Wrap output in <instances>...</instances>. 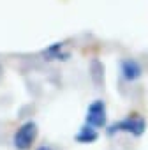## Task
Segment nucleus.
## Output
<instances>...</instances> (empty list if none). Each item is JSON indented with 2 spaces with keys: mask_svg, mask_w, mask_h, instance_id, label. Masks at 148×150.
Returning a JSON list of instances; mask_svg holds the SVG:
<instances>
[{
  "mask_svg": "<svg viewBox=\"0 0 148 150\" xmlns=\"http://www.w3.org/2000/svg\"><path fill=\"white\" fill-rule=\"evenodd\" d=\"M120 74L127 83H132L143 76V67L134 58H122L120 60Z\"/></svg>",
  "mask_w": 148,
  "mask_h": 150,
  "instance_id": "nucleus-4",
  "label": "nucleus"
},
{
  "mask_svg": "<svg viewBox=\"0 0 148 150\" xmlns=\"http://www.w3.org/2000/svg\"><path fill=\"white\" fill-rule=\"evenodd\" d=\"M146 129V122L137 117V115H129L118 122H115L113 125H109L108 134H115V132H129L132 136H141Z\"/></svg>",
  "mask_w": 148,
  "mask_h": 150,
  "instance_id": "nucleus-2",
  "label": "nucleus"
},
{
  "mask_svg": "<svg viewBox=\"0 0 148 150\" xmlns=\"http://www.w3.org/2000/svg\"><path fill=\"white\" fill-rule=\"evenodd\" d=\"M35 150H53V148H51L49 145H41V146H37Z\"/></svg>",
  "mask_w": 148,
  "mask_h": 150,
  "instance_id": "nucleus-7",
  "label": "nucleus"
},
{
  "mask_svg": "<svg viewBox=\"0 0 148 150\" xmlns=\"http://www.w3.org/2000/svg\"><path fill=\"white\" fill-rule=\"evenodd\" d=\"M37 132H39V129H37V124L34 120L23 122L18 127V131L14 132V136H13L14 148H18V150H30L32 148V143L37 138Z\"/></svg>",
  "mask_w": 148,
  "mask_h": 150,
  "instance_id": "nucleus-1",
  "label": "nucleus"
},
{
  "mask_svg": "<svg viewBox=\"0 0 148 150\" xmlns=\"http://www.w3.org/2000/svg\"><path fill=\"white\" fill-rule=\"evenodd\" d=\"M108 122V113H106V103L102 99H95L94 103L88 104L87 108V117H85V124L94 127V129H101L104 127Z\"/></svg>",
  "mask_w": 148,
  "mask_h": 150,
  "instance_id": "nucleus-3",
  "label": "nucleus"
},
{
  "mask_svg": "<svg viewBox=\"0 0 148 150\" xmlns=\"http://www.w3.org/2000/svg\"><path fill=\"white\" fill-rule=\"evenodd\" d=\"M63 48H65L63 42H53L51 46H48L42 51V55L48 60H65V58H69V51H63Z\"/></svg>",
  "mask_w": 148,
  "mask_h": 150,
  "instance_id": "nucleus-5",
  "label": "nucleus"
},
{
  "mask_svg": "<svg viewBox=\"0 0 148 150\" xmlns=\"http://www.w3.org/2000/svg\"><path fill=\"white\" fill-rule=\"evenodd\" d=\"M97 138H99L97 131H95L94 127L87 125V124H85V125L80 129V132L76 134V141H80V143H94Z\"/></svg>",
  "mask_w": 148,
  "mask_h": 150,
  "instance_id": "nucleus-6",
  "label": "nucleus"
}]
</instances>
